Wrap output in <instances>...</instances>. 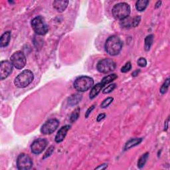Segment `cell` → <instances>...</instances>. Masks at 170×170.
<instances>
[{"label":"cell","instance_id":"obj_1","mask_svg":"<svg viewBox=\"0 0 170 170\" xmlns=\"http://www.w3.org/2000/svg\"><path fill=\"white\" fill-rule=\"evenodd\" d=\"M123 43L120 37L112 35L108 38L105 43V50L107 53L111 56H116L120 53Z\"/></svg>","mask_w":170,"mask_h":170},{"label":"cell","instance_id":"obj_2","mask_svg":"<svg viewBox=\"0 0 170 170\" xmlns=\"http://www.w3.org/2000/svg\"><path fill=\"white\" fill-rule=\"evenodd\" d=\"M34 75L30 70H24L22 71L14 80V84L16 87L24 88L27 87L33 81Z\"/></svg>","mask_w":170,"mask_h":170},{"label":"cell","instance_id":"obj_3","mask_svg":"<svg viewBox=\"0 0 170 170\" xmlns=\"http://www.w3.org/2000/svg\"><path fill=\"white\" fill-rule=\"evenodd\" d=\"M112 12L116 19L122 21L129 17L131 12V9L130 5L126 3H119L113 7Z\"/></svg>","mask_w":170,"mask_h":170},{"label":"cell","instance_id":"obj_4","mask_svg":"<svg viewBox=\"0 0 170 170\" xmlns=\"http://www.w3.org/2000/svg\"><path fill=\"white\" fill-rule=\"evenodd\" d=\"M31 27L39 35H46L49 31L48 25L41 16H37L31 21Z\"/></svg>","mask_w":170,"mask_h":170},{"label":"cell","instance_id":"obj_5","mask_svg":"<svg viewBox=\"0 0 170 170\" xmlns=\"http://www.w3.org/2000/svg\"><path fill=\"white\" fill-rule=\"evenodd\" d=\"M94 84L93 78L87 76L78 77L75 82L74 87L78 92H85L91 88Z\"/></svg>","mask_w":170,"mask_h":170},{"label":"cell","instance_id":"obj_6","mask_svg":"<svg viewBox=\"0 0 170 170\" xmlns=\"http://www.w3.org/2000/svg\"><path fill=\"white\" fill-rule=\"evenodd\" d=\"M96 68L100 72L106 74V73L114 71L116 68V64L114 61L110 59H104L98 62Z\"/></svg>","mask_w":170,"mask_h":170},{"label":"cell","instance_id":"obj_7","mask_svg":"<svg viewBox=\"0 0 170 170\" xmlns=\"http://www.w3.org/2000/svg\"><path fill=\"white\" fill-rule=\"evenodd\" d=\"M10 61L15 68L20 70L24 69L26 65V57L24 53L18 50L11 56Z\"/></svg>","mask_w":170,"mask_h":170},{"label":"cell","instance_id":"obj_8","mask_svg":"<svg viewBox=\"0 0 170 170\" xmlns=\"http://www.w3.org/2000/svg\"><path fill=\"white\" fill-rule=\"evenodd\" d=\"M33 166L31 158L26 154H21L17 160V167L19 170H29Z\"/></svg>","mask_w":170,"mask_h":170},{"label":"cell","instance_id":"obj_9","mask_svg":"<svg viewBox=\"0 0 170 170\" xmlns=\"http://www.w3.org/2000/svg\"><path fill=\"white\" fill-rule=\"evenodd\" d=\"M59 125V122L57 119H50L42 126L41 132L45 135L51 134L57 129Z\"/></svg>","mask_w":170,"mask_h":170},{"label":"cell","instance_id":"obj_10","mask_svg":"<svg viewBox=\"0 0 170 170\" xmlns=\"http://www.w3.org/2000/svg\"><path fill=\"white\" fill-rule=\"evenodd\" d=\"M47 140L43 138H39L35 140L31 146V152L34 154H39L46 148L47 146Z\"/></svg>","mask_w":170,"mask_h":170},{"label":"cell","instance_id":"obj_11","mask_svg":"<svg viewBox=\"0 0 170 170\" xmlns=\"http://www.w3.org/2000/svg\"><path fill=\"white\" fill-rule=\"evenodd\" d=\"M13 65L9 61H2L0 63V78L3 81L9 77L13 71Z\"/></svg>","mask_w":170,"mask_h":170},{"label":"cell","instance_id":"obj_12","mask_svg":"<svg viewBox=\"0 0 170 170\" xmlns=\"http://www.w3.org/2000/svg\"><path fill=\"white\" fill-rule=\"evenodd\" d=\"M70 128L71 126L69 125H66L60 128L55 136V141L56 143H60L64 140L67 134V132L70 130Z\"/></svg>","mask_w":170,"mask_h":170},{"label":"cell","instance_id":"obj_13","mask_svg":"<svg viewBox=\"0 0 170 170\" xmlns=\"http://www.w3.org/2000/svg\"><path fill=\"white\" fill-rule=\"evenodd\" d=\"M69 5V1L65 0H56L53 2V6L58 12H63Z\"/></svg>","mask_w":170,"mask_h":170},{"label":"cell","instance_id":"obj_14","mask_svg":"<svg viewBox=\"0 0 170 170\" xmlns=\"http://www.w3.org/2000/svg\"><path fill=\"white\" fill-rule=\"evenodd\" d=\"M11 39V31L5 32L0 38V47L2 48L7 47Z\"/></svg>","mask_w":170,"mask_h":170},{"label":"cell","instance_id":"obj_15","mask_svg":"<svg viewBox=\"0 0 170 170\" xmlns=\"http://www.w3.org/2000/svg\"><path fill=\"white\" fill-rule=\"evenodd\" d=\"M82 95L75 94L71 95L70 97L68 98V104L71 106H75L80 103L81 100H82Z\"/></svg>","mask_w":170,"mask_h":170},{"label":"cell","instance_id":"obj_16","mask_svg":"<svg viewBox=\"0 0 170 170\" xmlns=\"http://www.w3.org/2000/svg\"><path fill=\"white\" fill-rule=\"evenodd\" d=\"M141 141H142V138H134L130 140L124 146V150L126 151L130 148H133V147L140 144Z\"/></svg>","mask_w":170,"mask_h":170},{"label":"cell","instance_id":"obj_17","mask_svg":"<svg viewBox=\"0 0 170 170\" xmlns=\"http://www.w3.org/2000/svg\"><path fill=\"white\" fill-rule=\"evenodd\" d=\"M103 87L102 86L101 83H98L93 87L92 90H90V99H93L96 96H97L100 92L101 91V90L103 89Z\"/></svg>","mask_w":170,"mask_h":170},{"label":"cell","instance_id":"obj_18","mask_svg":"<svg viewBox=\"0 0 170 170\" xmlns=\"http://www.w3.org/2000/svg\"><path fill=\"white\" fill-rule=\"evenodd\" d=\"M117 78H118V76L116 74H111L109 75H107L103 78V80H102L100 83L102 84V86L104 87L108 84H109V83L112 82V81L116 80Z\"/></svg>","mask_w":170,"mask_h":170},{"label":"cell","instance_id":"obj_19","mask_svg":"<svg viewBox=\"0 0 170 170\" xmlns=\"http://www.w3.org/2000/svg\"><path fill=\"white\" fill-rule=\"evenodd\" d=\"M149 4L148 0H140L135 3V9L138 11H143Z\"/></svg>","mask_w":170,"mask_h":170},{"label":"cell","instance_id":"obj_20","mask_svg":"<svg viewBox=\"0 0 170 170\" xmlns=\"http://www.w3.org/2000/svg\"><path fill=\"white\" fill-rule=\"evenodd\" d=\"M154 35H152V34L148 35L146 37L144 48H145V50H146V51H148V50L150 49L151 45H152V43H153V41H154Z\"/></svg>","mask_w":170,"mask_h":170},{"label":"cell","instance_id":"obj_21","mask_svg":"<svg viewBox=\"0 0 170 170\" xmlns=\"http://www.w3.org/2000/svg\"><path fill=\"white\" fill-rule=\"evenodd\" d=\"M148 157H149V153L147 152L140 157V159L138 162V167L140 169H141L145 166V164L147 162V160H148Z\"/></svg>","mask_w":170,"mask_h":170},{"label":"cell","instance_id":"obj_22","mask_svg":"<svg viewBox=\"0 0 170 170\" xmlns=\"http://www.w3.org/2000/svg\"><path fill=\"white\" fill-rule=\"evenodd\" d=\"M80 110H81L80 108L78 107L74 111H73L70 118L71 122H75L79 118V116H80Z\"/></svg>","mask_w":170,"mask_h":170},{"label":"cell","instance_id":"obj_23","mask_svg":"<svg viewBox=\"0 0 170 170\" xmlns=\"http://www.w3.org/2000/svg\"><path fill=\"white\" fill-rule=\"evenodd\" d=\"M169 86V78H167L165 81V82H164V83L163 84V85L160 90L161 94H164L165 93H166L168 90Z\"/></svg>","mask_w":170,"mask_h":170},{"label":"cell","instance_id":"obj_24","mask_svg":"<svg viewBox=\"0 0 170 170\" xmlns=\"http://www.w3.org/2000/svg\"><path fill=\"white\" fill-rule=\"evenodd\" d=\"M113 100H114V98L108 97L103 101V103L100 104V107L102 109H106V108H107L112 103Z\"/></svg>","mask_w":170,"mask_h":170},{"label":"cell","instance_id":"obj_25","mask_svg":"<svg viewBox=\"0 0 170 170\" xmlns=\"http://www.w3.org/2000/svg\"><path fill=\"white\" fill-rule=\"evenodd\" d=\"M116 88V84H111L109 86L106 87L103 90V94H109L111 92H112Z\"/></svg>","mask_w":170,"mask_h":170},{"label":"cell","instance_id":"obj_26","mask_svg":"<svg viewBox=\"0 0 170 170\" xmlns=\"http://www.w3.org/2000/svg\"><path fill=\"white\" fill-rule=\"evenodd\" d=\"M131 69H132V64H131V63H130V62H128V63H126L125 64V65L122 67L121 72L123 73H126V72H128V71H130Z\"/></svg>","mask_w":170,"mask_h":170},{"label":"cell","instance_id":"obj_27","mask_svg":"<svg viewBox=\"0 0 170 170\" xmlns=\"http://www.w3.org/2000/svg\"><path fill=\"white\" fill-rule=\"evenodd\" d=\"M55 150V147L53 146H50L49 149L47 150V151L45 152V154H44V156L43 157V159H45V158L49 157L50 156H51V154H53V152Z\"/></svg>","mask_w":170,"mask_h":170},{"label":"cell","instance_id":"obj_28","mask_svg":"<svg viewBox=\"0 0 170 170\" xmlns=\"http://www.w3.org/2000/svg\"><path fill=\"white\" fill-rule=\"evenodd\" d=\"M138 65H139L140 67H145L147 65V61L144 57H140L138 61H137Z\"/></svg>","mask_w":170,"mask_h":170},{"label":"cell","instance_id":"obj_29","mask_svg":"<svg viewBox=\"0 0 170 170\" xmlns=\"http://www.w3.org/2000/svg\"><path fill=\"white\" fill-rule=\"evenodd\" d=\"M141 21V17L140 16H135L133 18V27H137Z\"/></svg>","mask_w":170,"mask_h":170},{"label":"cell","instance_id":"obj_30","mask_svg":"<svg viewBox=\"0 0 170 170\" xmlns=\"http://www.w3.org/2000/svg\"><path fill=\"white\" fill-rule=\"evenodd\" d=\"M94 108H95V104H93V105H92L91 106H90V108H88V109L86 112V114H85V118H88V116L90 115V113H91L92 111L94 109Z\"/></svg>","mask_w":170,"mask_h":170},{"label":"cell","instance_id":"obj_31","mask_svg":"<svg viewBox=\"0 0 170 170\" xmlns=\"http://www.w3.org/2000/svg\"><path fill=\"white\" fill-rule=\"evenodd\" d=\"M105 117H106V114H104V113H103V114H100L98 116L97 119H96V120H97V122H100L101 120H103Z\"/></svg>","mask_w":170,"mask_h":170},{"label":"cell","instance_id":"obj_32","mask_svg":"<svg viewBox=\"0 0 170 170\" xmlns=\"http://www.w3.org/2000/svg\"><path fill=\"white\" fill-rule=\"evenodd\" d=\"M107 167H108L107 164H102V165L99 166L98 167H96V169H105L107 168Z\"/></svg>","mask_w":170,"mask_h":170},{"label":"cell","instance_id":"obj_33","mask_svg":"<svg viewBox=\"0 0 170 170\" xmlns=\"http://www.w3.org/2000/svg\"><path fill=\"white\" fill-rule=\"evenodd\" d=\"M169 117L167 118V120L166 121V125H165V126H164V130H165V131H167V128H168V124H169Z\"/></svg>","mask_w":170,"mask_h":170},{"label":"cell","instance_id":"obj_34","mask_svg":"<svg viewBox=\"0 0 170 170\" xmlns=\"http://www.w3.org/2000/svg\"><path fill=\"white\" fill-rule=\"evenodd\" d=\"M140 72V70L139 69V70H136V71H135L134 72H132V76L133 77H136V76H138V75L139 74V72Z\"/></svg>","mask_w":170,"mask_h":170},{"label":"cell","instance_id":"obj_35","mask_svg":"<svg viewBox=\"0 0 170 170\" xmlns=\"http://www.w3.org/2000/svg\"><path fill=\"white\" fill-rule=\"evenodd\" d=\"M161 4H162V2H161V1H160V2H157L156 3V4L155 8L157 9V8H160V5H161Z\"/></svg>","mask_w":170,"mask_h":170}]
</instances>
